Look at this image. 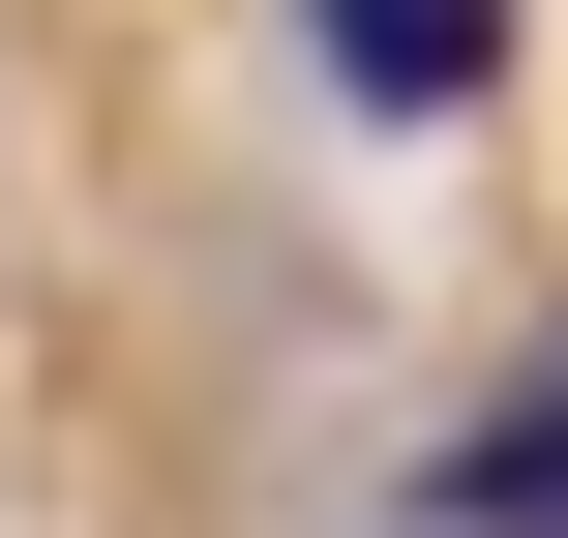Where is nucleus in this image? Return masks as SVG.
<instances>
[{
    "instance_id": "f257e3e1",
    "label": "nucleus",
    "mask_w": 568,
    "mask_h": 538,
    "mask_svg": "<svg viewBox=\"0 0 568 538\" xmlns=\"http://www.w3.org/2000/svg\"><path fill=\"white\" fill-rule=\"evenodd\" d=\"M300 60H329L359 120H479V90H509V0H300Z\"/></svg>"
},
{
    "instance_id": "f03ea898",
    "label": "nucleus",
    "mask_w": 568,
    "mask_h": 538,
    "mask_svg": "<svg viewBox=\"0 0 568 538\" xmlns=\"http://www.w3.org/2000/svg\"><path fill=\"white\" fill-rule=\"evenodd\" d=\"M419 538H568V329H539V389H509V419H449Z\"/></svg>"
}]
</instances>
